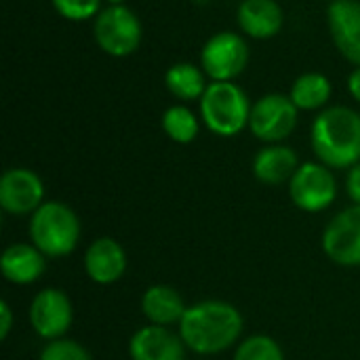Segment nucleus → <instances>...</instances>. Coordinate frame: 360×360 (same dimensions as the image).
<instances>
[{"label":"nucleus","mask_w":360,"mask_h":360,"mask_svg":"<svg viewBox=\"0 0 360 360\" xmlns=\"http://www.w3.org/2000/svg\"><path fill=\"white\" fill-rule=\"evenodd\" d=\"M38 360H93L89 350H84V346H80L74 340H55L49 342Z\"/></svg>","instance_id":"24"},{"label":"nucleus","mask_w":360,"mask_h":360,"mask_svg":"<svg viewBox=\"0 0 360 360\" xmlns=\"http://www.w3.org/2000/svg\"><path fill=\"white\" fill-rule=\"evenodd\" d=\"M93 36L99 49L112 57H127L141 42V21L124 4H110L95 17Z\"/></svg>","instance_id":"5"},{"label":"nucleus","mask_w":360,"mask_h":360,"mask_svg":"<svg viewBox=\"0 0 360 360\" xmlns=\"http://www.w3.org/2000/svg\"><path fill=\"white\" fill-rule=\"evenodd\" d=\"M13 329V312L6 302H0V340H6Z\"/></svg>","instance_id":"26"},{"label":"nucleus","mask_w":360,"mask_h":360,"mask_svg":"<svg viewBox=\"0 0 360 360\" xmlns=\"http://www.w3.org/2000/svg\"><path fill=\"white\" fill-rule=\"evenodd\" d=\"M346 192L350 196V200L354 205H360V162L354 165L352 169H348V177H346Z\"/></svg>","instance_id":"25"},{"label":"nucleus","mask_w":360,"mask_h":360,"mask_svg":"<svg viewBox=\"0 0 360 360\" xmlns=\"http://www.w3.org/2000/svg\"><path fill=\"white\" fill-rule=\"evenodd\" d=\"M177 327L186 348L196 354L211 356L236 344L243 333V316L228 302L207 300L188 306Z\"/></svg>","instance_id":"1"},{"label":"nucleus","mask_w":360,"mask_h":360,"mask_svg":"<svg viewBox=\"0 0 360 360\" xmlns=\"http://www.w3.org/2000/svg\"><path fill=\"white\" fill-rule=\"evenodd\" d=\"M297 112L300 110L289 95H264L251 108L249 129L257 139L266 143H278L293 133L297 124Z\"/></svg>","instance_id":"8"},{"label":"nucleus","mask_w":360,"mask_h":360,"mask_svg":"<svg viewBox=\"0 0 360 360\" xmlns=\"http://www.w3.org/2000/svg\"><path fill=\"white\" fill-rule=\"evenodd\" d=\"M249 63V46L236 32H217L213 34L202 51H200V65L207 78L213 82H230L245 72Z\"/></svg>","instance_id":"6"},{"label":"nucleus","mask_w":360,"mask_h":360,"mask_svg":"<svg viewBox=\"0 0 360 360\" xmlns=\"http://www.w3.org/2000/svg\"><path fill=\"white\" fill-rule=\"evenodd\" d=\"M310 141L329 169H352L360 162V114L346 105L323 110L312 122Z\"/></svg>","instance_id":"2"},{"label":"nucleus","mask_w":360,"mask_h":360,"mask_svg":"<svg viewBox=\"0 0 360 360\" xmlns=\"http://www.w3.org/2000/svg\"><path fill=\"white\" fill-rule=\"evenodd\" d=\"M323 249L338 266H360V205L344 209L327 224Z\"/></svg>","instance_id":"9"},{"label":"nucleus","mask_w":360,"mask_h":360,"mask_svg":"<svg viewBox=\"0 0 360 360\" xmlns=\"http://www.w3.org/2000/svg\"><path fill=\"white\" fill-rule=\"evenodd\" d=\"M30 240L46 257L70 255L80 240V219L78 215L59 200L42 202L30 219Z\"/></svg>","instance_id":"3"},{"label":"nucleus","mask_w":360,"mask_h":360,"mask_svg":"<svg viewBox=\"0 0 360 360\" xmlns=\"http://www.w3.org/2000/svg\"><path fill=\"white\" fill-rule=\"evenodd\" d=\"M327 23L338 51L360 68V0H333Z\"/></svg>","instance_id":"12"},{"label":"nucleus","mask_w":360,"mask_h":360,"mask_svg":"<svg viewBox=\"0 0 360 360\" xmlns=\"http://www.w3.org/2000/svg\"><path fill=\"white\" fill-rule=\"evenodd\" d=\"M234 360H285V354L272 338L253 335L236 348Z\"/></svg>","instance_id":"22"},{"label":"nucleus","mask_w":360,"mask_h":360,"mask_svg":"<svg viewBox=\"0 0 360 360\" xmlns=\"http://www.w3.org/2000/svg\"><path fill=\"white\" fill-rule=\"evenodd\" d=\"M55 11L68 21H86L97 17L101 11V0H51Z\"/></svg>","instance_id":"23"},{"label":"nucleus","mask_w":360,"mask_h":360,"mask_svg":"<svg viewBox=\"0 0 360 360\" xmlns=\"http://www.w3.org/2000/svg\"><path fill=\"white\" fill-rule=\"evenodd\" d=\"M289 194L297 209L319 213L338 198V181L327 165L304 162L289 181Z\"/></svg>","instance_id":"7"},{"label":"nucleus","mask_w":360,"mask_h":360,"mask_svg":"<svg viewBox=\"0 0 360 360\" xmlns=\"http://www.w3.org/2000/svg\"><path fill=\"white\" fill-rule=\"evenodd\" d=\"M236 19L247 36L266 40L283 30L285 13L276 0H243L238 4Z\"/></svg>","instance_id":"15"},{"label":"nucleus","mask_w":360,"mask_h":360,"mask_svg":"<svg viewBox=\"0 0 360 360\" xmlns=\"http://www.w3.org/2000/svg\"><path fill=\"white\" fill-rule=\"evenodd\" d=\"M110 4H124V0H108Z\"/></svg>","instance_id":"28"},{"label":"nucleus","mask_w":360,"mask_h":360,"mask_svg":"<svg viewBox=\"0 0 360 360\" xmlns=\"http://www.w3.org/2000/svg\"><path fill=\"white\" fill-rule=\"evenodd\" d=\"M289 97L297 110H321L331 97V82L325 74L306 72L293 82Z\"/></svg>","instance_id":"20"},{"label":"nucleus","mask_w":360,"mask_h":360,"mask_svg":"<svg viewBox=\"0 0 360 360\" xmlns=\"http://www.w3.org/2000/svg\"><path fill=\"white\" fill-rule=\"evenodd\" d=\"M2 276L13 285H32L46 270V255L27 243H17L4 249L0 259Z\"/></svg>","instance_id":"16"},{"label":"nucleus","mask_w":360,"mask_h":360,"mask_svg":"<svg viewBox=\"0 0 360 360\" xmlns=\"http://www.w3.org/2000/svg\"><path fill=\"white\" fill-rule=\"evenodd\" d=\"M44 198L42 179L30 169H8L0 179V207L11 215H32Z\"/></svg>","instance_id":"11"},{"label":"nucleus","mask_w":360,"mask_h":360,"mask_svg":"<svg viewBox=\"0 0 360 360\" xmlns=\"http://www.w3.org/2000/svg\"><path fill=\"white\" fill-rule=\"evenodd\" d=\"M84 270L93 283L112 285L120 281L127 270V253L114 238H97L86 249Z\"/></svg>","instance_id":"14"},{"label":"nucleus","mask_w":360,"mask_h":360,"mask_svg":"<svg viewBox=\"0 0 360 360\" xmlns=\"http://www.w3.org/2000/svg\"><path fill=\"white\" fill-rule=\"evenodd\" d=\"M74 310L68 293L61 289H42L30 306V325L32 329L49 342L63 340L72 327Z\"/></svg>","instance_id":"10"},{"label":"nucleus","mask_w":360,"mask_h":360,"mask_svg":"<svg viewBox=\"0 0 360 360\" xmlns=\"http://www.w3.org/2000/svg\"><path fill=\"white\" fill-rule=\"evenodd\" d=\"M198 118L186 105H171L162 114V131L177 143H190L198 135Z\"/></svg>","instance_id":"21"},{"label":"nucleus","mask_w":360,"mask_h":360,"mask_svg":"<svg viewBox=\"0 0 360 360\" xmlns=\"http://www.w3.org/2000/svg\"><path fill=\"white\" fill-rule=\"evenodd\" d=\"M141 310L143 316L158 327L179 325L188 306L184 304V297L167 285H154L150 287L141 297Z\"/></svg>","instance_id":"18"},{"label":"nucleus","mask_w":360,"mask_h":360,"mask_svg":"<svg viewBox=\"0 0 360 360\" xmlns=\"http://www.w3.org/2000/svg\"><path fill=\"white\" fill-rule=\"evenodd\" d=\"M165 84L169 93H173L177 99H184V101L200 99L209 86L207 74L202 72V68L188 63V61H179L171 65L165 74Z\"/></svg>","instance_id":"19"},{"label":"nucleus","mask_w":360,"mask_h":360,"mask_svg":"<svg viewBox=\"0 0 360 360\" xmlns=\"http://www.w3.org/2000/svg\"><path fill=\"white\" fill-rule=\"evenodd\" d=\"M348 91L352 93V97L360 103V68H356V70L348 76Z\"/></svg>","instance_id":"27"},{"label":"nucleus","mask_w":360,"mask_h":360,"mask_svg":"<svg viewBox=\"0 0 360 360\" xmlns=\"http://www.w3.org/2000/svg\"><path fill=\"white\" fill-rule=\"evenodd\" d=\"M194 2H200L202 4V2H209V0H194Z\"/></svg>","instance_id":"29"},{"label":"nucleus","mask_w":360,"mask_h":360,"mask_svg":"<svg viewBox=\"0 0 360 360\" xmlns=\"http://www.w3.org/2000/svg\"><path fill=\"white\" fill-rule=\"evenodd\" d=\"M297 169V154L289 146L281 143H270L262 148L253 158V175L266 186H281L291 181Z\"/></svg>","instance_id":"17"},{"label":"nucleus","mask_w":360,"mask_h":360,"mask_svg":"<svg viewBox=\"0 0 360 360\" xmlns=\"http://www.w3.org/2000/svg\"><path fill=\"white\" fill-rule=\"evenodd\" d=\"M251 101L234 82H209L200 97V116L205 127L219 137H234L251 118Z\"/></svg>","instance_id":"4"},{"label":"nucleus","mask_w":360,"mask_h":360,"mask_svg":"<svg viewBox=\"0 0 360 360\" xmlns=\"http://www.w3.org/2000/svg\"><path fill=\"white\" fill-rule=\"evenodd\" d=\"M131 360H184L186 344L169 327H141L129 342Z\"/></svg>","instance_id":"13"}]
</instances>
